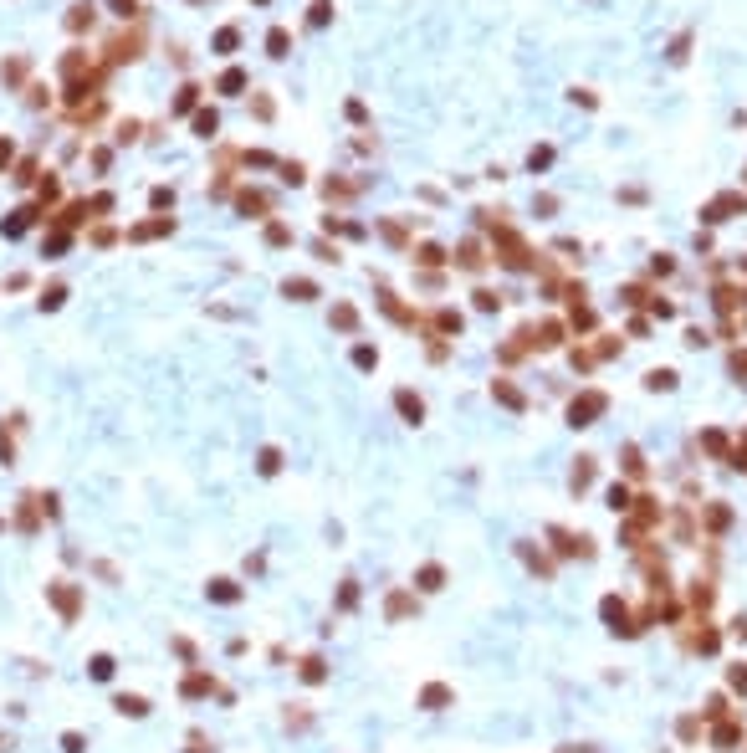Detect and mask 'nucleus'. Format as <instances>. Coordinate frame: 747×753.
Returning <instances> with one entry per match:
<instances>
[{
  "label": "nucleus",
  "mask_w": 747,
  "mask_h": 753,
  "mask_svg": "<svg viewBox=\"0 0 747 753\" xmlns=\"http://www.w3.org/2000/svg\"><path fill=\"white\" fill-rule=\"evenodd\" d=\"M47 599H52V610L67 620V626H77V620H82V585H72V579H52Z\"/></svg>",
  "instance_id": "obj_1"
},
{
  "label": "nucleus",
  "mask_w": 747,
  "mask_h": 753,
  "mask_svg": "<svg viewBox=\"0 0 747 753\" xmlns=\"http://www.w3.org/2000/svg\"><path fill=\"white\" fill-rule=\"evenodd\" d=\"M599 615H604V626H609L614 636H640V620L630 615V605H625L620 594H604V599H599Z\"/></svg>",
  "instance_id": "obj_2"
},
{
  "label": "nucleus",
  "mask_w": 747,
  "mask_h": 753,
  "mask_svg": "<svg viewBox=\"0 0 747 753\" xmlns=\"http://www.w3.org/2000/svg\"><path fill=\"white\" fill-rule=\"evenodd\" d=\"M604 410H609V395L604 390H584L574 405H568V425H594Z\"/></svg>",
  "instance_id": "obj_3"
},
{
  "label": "nucleus",
  "mask_w": 747,
  "mask_h": 753,
  "mask_svg": "<svg viewBox=\"0 0 747 753\" xmlns=\"http://www.w3.org/2000/svg\"><path fill=\"white\" fill-rule=\"evenodd\" d=\"M553 538V548L563 553V558H594V538H584V533H568V528H553L548 533Z\"/></svg>",
  "instance_id": "obj_4"
},
{
  "label": "nucleus",
  "mask_w": 747,
  "mask_h": 753,
  "mask_svg": "<svg viewBox=\"0 0 747 753\" xmlns=\"http://www.w3.org/2000/svg\"><path fill=\"white\" fill-rule=\"evenodd\" d=\"M210 692H221V682H215L210 672H190V677L180 682V697H190V702H195V697H210Z\"/></svg>",
  "instance_id": "obj_5"
},
{
  "label": "nucleus",
  "mask_w": 747,
  "mask_h": 753,
  "mask_svg": "<svg viewBox=\"0 0 747 753\" xmlns=\"http://www.w3.org/2000/svg\"><path fill=\"white\" fill-rule=\"evenodd\" d=\"M16 528L26 533V538L41 528V502H36V492H26V498H21V507H16Z\"/></svg>",
  "instance_id": "obj_6"
},
{
  "label": "nucleus",
  "mask_w": 747,
  "mask_h": 753,
  "mask_svg": "<svg viewBox=\"0 0 747 753\" xmlns=\"http://www.w3.org/2000/svg\"><path fill=\"white\" fill-rule=\"evenodd\" d=\"M394 410H400L410 425H420V420H425V400L415 395V390H394Z\"/></svg>",
  "instance_id": "obj_7"
},
{
  "label": "nucleus",
  "mask_w": 747,
  "mask_h": 753,
  "mask_svg": "<svg viewBox=\"0 0 747 753\" xmlns=\"http://www.w3.org/2000/svg\"><path fill=\"white\" fill-rule=\"evenodd\" d=\"M701 523H707L712 538L727 533V528H732V507H727V502H707V507H701Z\"/></svg>",
  "instance_id": "obj_8"
},
{
  "label": "nucleus",
  "mask_w": 747,
  "mask_h": 753,
  "mask_svg": "<svg viewBox=\"0 0 747 753\" xmlns=\"http://www.w3.org/2000/svg\"><path fill=\"white\" fill-rule=\"evenodd\" d=\"M451 702H456V692H451L446 682H430L425 692H420V707H425V713H446Z\"/></svg>",
  "instance_id": "obj_9"
},
{
  "label": "nucleus",
  "mask_w": 747,
  "mask_h": 753,
  "mask_svg": "<svg viewBox=\"0 0 747 753\" xmlns=\"http://www.w3.org/2000/svg\"><path fill=\"white\" fill-rule=\"evenodd\" d=\"M732 210H747V195H722V200H712L707 210H701V221H712V226H717V221H727Z\"/></svg>",
  "instance_id": "obj_10"
},
{
  "label": "nucleus",
  "mask_w": 747,
  "mask_h": 753,
  "mask_svg": "<svg viewBox=\"0 0 747 753\" xmlns=\"http://www.w3.org/2000/svg\"><path fill=\"white\" fill-rule=\"evenodd\" d=\"M492 400H502L507 410H527V395L517 390L512 379H492Z\"/></svg>",
  "instance_id": "obj_11"
},
{
  "label": "nucleus",
  "mask_w": 747,
  "mask_h": 753,
  "mask_svg": "<svg viewBox=\"0 0 747 753\" xmlns=\"http://www.w3.org/2000/svg\"><path fill=\"white\" fill-rule=\"evenodd\" d=\"M517 553H522V564L533 569V574H543V579H553V558H548L543 548H533V544H517Z\"/></svg>",
  "instance_id": "obj_12"
},
{
  "label": "nucleus",
  "mask_w": 747,
  "mask_h": 753,
  "mask_svg": "<svg viewBox=\"0 0 747 753\" xmlns=\"http://www.w3.org/2000/svg\"><path fill=\"white\" fill-rule=\"evenodd\" d=\"M205 594L215 599V605H236V599H241V585H236V579H210Z\"/></svg>",
  "instance_id": "obj_13"
},
{
  "label": "nucleus",
  "mask_w": 747,
  "mask_h": 753,
  "mask_svg": "<svg viewBox=\"0 0 747 753\" xmlns=\"http://www.w3.org/2000/svg\"><path fill=\"white\" fill-rule=\"evenodd\" d=\"M297 677H302L307 686L328 682V661H323V656H302V661H297Z\"/></svg>",
  "instance_id": "obj_14"
},
{
  "label": "nucleus",
  "mask_w": 747,
  "mask_h": 753,
  "mask_svg": "<svg viewBox=\"0 0 747 753\" xmlns=\"http://www.w3.org/2000/svg\"><path fill=\"white\" fill-rule=\"evenodd\" d=\"M113 707H118L123 718H149V697H139V692H118Z\"/></svg>",
  "instance_id": "obj_15"
},
{
  "label": "nucleus",
  "mask_w": 747,
  "mask_h": 753,
  "mask_svg": "<svg viewBox=\"0 0 747 753\" xmlns=\"http://www.w3.org/2000/svg\"><path fill=\"white\" fill-rule=\"evenodd\" d=\"M737 738H742V718H722V723H717V733H712V743H717V748H732Z\"/></svg>",
  "instance_id": "obj_16"
},
{
  "label": "nucleus",
  "mask_w": 747,
  "mask_h": 753,
  "mask_svg": "<svg viewBox=\"0 0 747 753\" xmlns=\"http://www.w3.org/2000/svg\"><path fill=\"white\" fill-rule=\"evenodd\" d=\"M113 672H118V661L108 651H98L93 661H87V677H93V682H113Z\"/></svg>",
  "instance_id": "obj_17"
},
{
  "label": "nucleus",
  "mask_w": 747,
  "mask_h": 753,
  "mask_svg": "<svg viewBox=\"0 0 747 753\" xmlns=\"http://www.w3.org/2000/svg\"><path fill=\"white\" fill-rule=\"evenodd\" d=\"M415 585H420L425 594H435V590H446V569H441V564H425L420 574H415Z\"/></svg>",
  "instance_id": "obj_18"
},
{
  "label": "nucleus",
  "mask_w": 747,
  "mask_h": 753,
  "mask_svg": "<svg viewBox=\"0 0 747 753\" xmlns=\"http://www.w3.org/2000/svg\"><path fill=\"white\" fill-rule=\"evenodd\" d=\"M686 645H691V651H701V656H712V651H717V645H722V636H717V631L707 626V620H701V631H696V636H691Z\"/></svg>",
  "instance_id": "obj_19"
},
{
  "label": "nucleus",
  "mask_w": 747,
  "mask_h": 753,
  "mask_svg": "<svg viewBox=\"0 0 747 753\" xmlns=\"http://www.w3.org/2000/svg\"><path fill=\"white\" fill-rule=\"evenodd\" d=\"M589 482H594V456H579V461H574V477H568V487H574V492H589Z\"/></svg>",
  "instance_id": "obj_20"
},
{
  "label": "nucleus",
  "mask_w": 747,
  "mask_h": 753,
  "mask_svg": "<svg viewBox=\"0 0 747 753\" xmlns=\"http://www.w3.org/2000/svg\"><path fill=\"white\" fill-rule=\"evenodd\" d=\"M410 610H415V599H410V594H405V590H394V594H389V599H384V615H389V620H405V615H410Z\"/></svg>",
  "instance_id": "obj_21"
},
{
  "label": "nucleus",
  "mask_w": 747,
  "mask_h": 753,
  "mask_svg": "<svg viewBox=\"0 0 747 753\" xmlns=\"http://www.w3.org/2000/svg\"><path fill=\"white\" fill-rule=\"evenodd\" d=\"M256 471H261V477H277V471H282V451H277V446H267V451L256 456Z\"/></svg>",
  "instance_id": "obj_22"
},
{
  "label": "nucleus",
  "mask_w": 747,
  "mask_h": 753,
  "mask_svg": "<svg viewBox=\"0 0 747 753\" xmlns=\"http://www.w3.org/2000/svg\"><path fill=\"white\" fill-rule=\"evenodd\" d=\"M676 733H681V743H696V733H701V713H686L676 723Z\"/></svg>",
  "instance_id": "obj_23"
},
{
  "label": "nucleus",
  "mask_w": 747,
  "mask_h": 753,
  "mask_svg": "<svg viewBox=\"0 0 747 753\" xmlns=\"http://www.w3.org/2000/svg\"><path fill=\"white\" fill-rule=\"evenodd\" d=\"M0 466H16V441L6 430V415H0Z\"/></svg>",
  "instance_id": "obj_24"
},
{
  "label": "nucleus",
  "mask_w": 747,
  "mask_h": 753,
  "mask_svg": "<svg viewBox=\"0 0 747 753\" xmlns=\"http://www.w3.org/2000/svg\"><path fill=\"white\" fill-rule=\"evenodd\" d=\"M701 446H707L712 456H732V446H727V436H722V430H707V436H701Z\"/></svg>",
  "instance_id": "obj_25"
},
{
  "label": "nucleus",
  "mask_w": 747,
  "mask_h": 753,
  "mask_svg": "<svg viewBox=\"0 0 747 753\" xmlns=\"http://www.w3.org/2000/svg\"><path fill=\"white\" fill-rule=\"evenodd\" d=\"M630 502H635V498H630V487H625V482H614V487H609V507H614V512H630Z\"/></svg>",
  "instance_id": "obj_26"
},
{
  "label": "nucleus",
  "mask_w": 747,
  "mask_h": 753,
  "mask_svg": "<svg viewBox=\"0 0 747 753\" xmlns=\"http://www.w3.org/2000/svg\"><path fill=\"white\" fill-rule=\"evenodd\" d=\"M645 384H650V390H676V369H650Z\"/></svg>",
  "instance_id": "obj_27"
},
{
  "label": "nucleus",
  "mask_w": 747,
  "mask_h": 753,
  "mask_svg": "<svg viewBox=\"0 0 747 753\" xmlns=\"http://www.w3.org/2000/svg\"><path fill=\"white\" fill-rule=\"evenodd\" d=\"M712 594H717V590H712V579H696V590H691V605H696V610H707V605H712Z\"/></svg>",
  "instance_id": "obj_28"
},
{
  "label": "nucleus",
  "mask_w": 747,
  "mask_h": 753,
  "mask_svg": "<svg viewBox=\"0 0 747 753\" xmlns=\"http://www.w3.org/2000/svg\"><path fill=\"white\" fill-rule=\"evenodd\" d=\"M625 471H630V477H645V456H640V446H625Z\"/></svg>",
  "instance_id": "obj_29"
},
{
  "label": "nucleus",
  "mask_w": 747,
  "mask_h": 753,
  "mask_svg": "<svg viewBox=\"0 0 747 753\" xmlns=\"http://www.w3.org/2000/svg\"><path fill=\"white\" fill-rule=\"evenodd\" d=\"M359 605V585L354 579H343V590H338V610H354Z\"/></svg>",
  "instance_id": "obj_30"
},
{
  "label": "nucleus",
  "mask_w": 747,
  "mask_h": 753,
  "mask_svg": "<svg viewBox=\"0 0 747 753\" xmlns=\"http://www.w3.org/2000/svg\"><path fill=\"white\" fill-rule=\"evenodd\" d=\"M461 267H471V272L481 267V246H476V241H466V246H461Z\"/></svg>",
  "instance_id": "obj_31"
},
{
  "label": "nucleus",
  "mask_w": 747,
  "mask_h": 753,
  "mask_svg": "<svg viewBox=\"0 0 747 753\" xmlns=\"http://www.w3.org/2000/svg\"><path fill=\"white\" fill-rule=\"evenodd\" d=\"M354 364H359V369H374V364H379V354H374L369 343H359V349H354Z\"/></svg>",
  "instance_id": "obj_32"
},
{
  "label": "nucleus",
  "mask_w": 747,
  "mask_h": 753,
  "mask_svg": "<svg viewBox=\"0 0 747 753\" xmlns=\"http://www.w3.org/2000/svg\"><path fill=\"white\" fill-rule=\"evenodd\" d=\"M287 297H297V303H307V297H318L313 282H287Z\"/></svg>",
  "instance_id": "obj_33"
},
{
  "label": "nucleus",
  "mask_w": 747,
  "mask_h": 753,
  "mask_svg": "<svg viewBox=\"0 0 747 753\" xmlns=\"http://www.w3.org/2000/svg\"><path fill=\"white\" fill-rule=\"evenodd\" d=\"M62 753H87V738L82 733H62Z\"/></svg>",
  "instance_id": "obj_34"
},
{
  "label": "nucleus",
  "mask_w": 747,
  "mask_h": 753,
  "mask_svg": "<svg viewBox=\"0 0 747 753\" xmlns=\"http://www.w3.org/2000/svg\"><path fill=\"white\" fill-rule=\"evenodd\" d=\"M727 682H732V692H747V666H742V661L727 672Z\"/></svg>",
  "instance_id": "obj_35"
},
{
  "label": "nucleus",
  "mask_w": 747,
  "mask_h": 753,
  "mask_svg": "<svg viewBox=\"0 0 747 753\" xmlns=\"http://www.w3.org/2000/svg\"><path fill=\"white\" fill-rule=\"evenodd\" d=\"M267 47H272V57H287V31H272Z\"/></svg>",
  "instance_id": "obj_36"
},
{
  "label": "nucleus",
  "mask_w": 747,
  "mask_h": 753,
  "mask_svg": "<svg viewBox=\"0 0 747 753\" xmlns=\"http://www.w3.org/2000/svg\"><path fill=\"white\" fill-rule=\"evenodd\" d=\"M527 164H533V169H548V164H553V149H533V154H527Z\"/></svg>",
  "instance_id": "obj_37"
},
{
  "label": "nucleus",
  "mask_w": 747,
  "mask_h": 753,
  "mask_svg": "<svg viewBox=\"0 0 747 753\" xmlns=\"http://www.w3.org/2000/svg\"><path fill=\"white\" fill-rule=\"evenodd\" d=\"M686 47H691V36H676L671 41V62H686Z\"/></svg>",
  "instance_id": "obj_38"
},
{
  "label": "nucleus",
  "mask_w": 747,
  "mask_h": 753,
  "mask_svg": "<svg viewBox=\"0 0 747 753\" xmlns=\"http://www.w3.org/2000/svg\"><path fill=\"white\" fill-rule=\"evenodd\" d=\"M333 323H338V328H354L359 313H354V308H338V313H333Z\"/></svg>",
  "instance_id": "obj_39"
},
{
  "label": "nucleus",
  "mask_w": 747,
  "mask_h": 753,
  "mask_svg": "<svg viewBox=\"0 0 747 753\" xmlns=\"http://www.w3.org/2000/svg\"><path fill=\"white\" fill-rule=\"evenodd\" d=\"M497 303H502V297H497V292H476V308H481V313H492Z\"/></svg>",
  "instance_id": "obj_40"
},
{
  "label": "nucleus",
  "mask_w": 747,
  "mask_h": 753,
  "mask_svg": "<svg viewBox=\"0 0 747 753\" xmlns=\"http://www.w3.org/2000/svg\"><path fill=\"white\" fill-rule=\"evenodd\" d=\"M174 651H180L185 661H195V640H185V636H174Z\"/></svg>",
  "instance_id": "obj_41"
},
{
  "label": "nucleus",
  "mask_w": 747,
  "mask_h": 753,
  "mask_svg": "<svg viewBox=\"0 0 747 753\" xmlns=\"http://www.w3.org/2000/svg\"><path fill=\"white\" fill-rule=\"evenodd\" d=\"M190 753H215L210 743H205V733H190Z\"/></svg>",
  "instance_id": "obj_42"
},
{
  "label": "nucleus",
  "mask_w": 747,
  "mask_h": 753,
  "mask_svg": "<svg viewBox=\"0 0 747 753\" xmlns=\"http://www.w3.org/2000/svg\"><path fill=\"white\" fill-rule=\"evenodd\" d=\"M732 374H737V379H742V374H747V354H742V349H737V354H732Z\"/></svg>",
  "instance_id": "obj_43"
},
{
  "label": "nucleus",
  "mask_w": 747,
  "mask_h": 753,
  "mask_svg": "<svg viewBox=\"0 0 747 753\" xmlns=\"http://www.w3.org/2000/svg\"><path fill=\"white\" fill-rule=\"evenodd\" d=\"M0 533H6V518H0Z\"/></svg>",
  "instance_id": "obj_44"
}]
</instances>
